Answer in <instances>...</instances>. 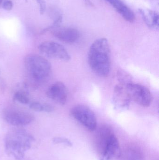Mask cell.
<instances>
[{
  "label": "cell",
  "mask_w": 159,
  "mask_h": 160,
  "mask_svg": "<svg viewBox=\"0 0 159 160\" xmlns=\"http://www.w3.org/2000/svg\"><path fill=\"white\" fill-rule=\"evenodd\" d=\"M88 59L91 68L95 74L101 77L108 76L111 67L110 48L106 38H99L91 44Z\"/></svg>",
  "instance_id": "cell-1"
},
{
  "label": "cell",
  "mask_w": 159,
  "mask_h": 160,
  "mask_svg": "<svg viewBox=\"0 0 159 160\" xmlns=\"http://www.w3.org/2000/svg\"><path fill=\"white\" fill-rule=\"evenodd\" d=\"M34 141L32 135L22 128L11 129L5 137V149L8 156L15 159H22Z\"/></svg>",
  "instance_id": "cell-2"
},
{
  "label": "cell",
  "mask_w": 159,
  "mask_h": 160,
  "mask_svg": "<svg viewBox=\"0 0 159 160\" xmlns=\"http://www.w3.org/2000/svg\"><path fill=\"white\" fill-rule=\"evenodd\" d=\"M96 145L100 154V160H112L119 156V142L109 126L103 125L98 130Z\"/></svg>",
  "instance_id": "cell-3"
},
{
  "label": "cell",
  "mask_w": 159,
  "mask_h": 160,
  "mask_svg": "<svg viewBox=\"0 0 159 160\" xmlns=\"http://www.w3.org/2000/svg\"><path fill=\"white\" fill-rule=\"evenodd\" d=\"M25 69L32 79L43 82L48 79L52 72L50 63L45 58L36 54H29L24 58Z\"/></svg>",
  "instance_id": "cell-4"
},
{
  "label": "cell",
  "mask_w": 159,
  "mask_h": 160,
  "mask_svg": "<svg viewBox=\"0 0 159 160\" xmlns=\"http://www.w3.org/2000/svg\"><path fill=\"white\" fill-rule=\"evenodd\" d=\"M2 117L6 122L15 127L29 125L33 122L34 117L30 112L16 106H7L2 112Z\"/></svg>",
  "instance_id": "cell-5"
},
{
  "label": "cell",
  "mask_w": 159,
  "mask_h": 160,
  "mask_svg": "<svg viewBox=\"0 0 159 160\" xmlns=\"http://www.w3.org/2000/svg\"><path fill=\"white\" fill-rule=\"evenodd\" d=\"M72 116L90 131H93L97 127V118L93 111L87 106L77 105L71 111Z\"/></svg>",
  "instance_id": "cell-6"
},
{
  "label": "cell",
  "mask_w": 159,
  "mask_h": 160,
  "mask_svg": "<svg viewBox=\"0 0 159 160\" xmlns=\"http://www.w3.org/2000/svg\"><path fill=\"white\" fill-rule=\"evenodd\" d=\"M127 90L131 100L133 101L140 106L147 107L151 104L152 94L146 87L131 82L127 84Z\"/></svg>",
  "instance_id": "cell-7"
},
{
  "label": "cell",
  "mask_w": 159,
  "mask_h": 160,
  "mask_svg": "<svg viewBox=\"0 0 159 160\" xmlns=\"http://www.w3.org/2000/svg\"><path fill=\"white\" fill-rule=\"evenodd\" d=\"M38 49L41 53L49 58L63 61H69L71 59V56L66 49L62 45L54 41L42 42Z\"/></svg>",
  "instance_id": "cell-8"
},
{
  "label": "cell",
  "mask_w": 159,
  "mask_h": 160,
  "mask_svg": "<svg viewBox=\"0 0 159 160\" xmlns=\"http://www.w3.org/2000/svg\"><path fill=\"white\" fill-rule=\"evenodd\" d=\"M128 84L119 82L114 89L113 102L115 106L119 109L125 110L129 106L131 100L127 90Z\"/></svg>",
  "instance_id": "cell-9"
},
{
  "label": "cell",
  "mask_w": 159,
  "mask_h": 160,
  "mask_svg": "<svg viewBox=\"0 0 159 160\" xmlns=\"http://www.w3.org/2000/svg\"><path fill=\"white\" fill-rule=\"evenodd\" d=\"M47 96L60 105H63L68 99V91L65 85L61 82L51 85L47 90Z\"/></svg>",
  "instance_id": "cell-10"
},
{
  "label": "cell",
  "mask_w": 159,
  "mask_h": 160,
  "mask_svg": "<svg viewBox=\"0 0 159 160\" xmlns=\"http://www.w3.org/2000/svg\"><path fill=\"white\" fill-rule=\"evenodd\" d=\"M52 34L56 38L67 44H72L80 38L78 30L73 28H57L52 30Z\"/></svg>",
  "instance_id": "cell-11"
},
{
  "label": "cell",
  "mask_w": 159,
  "mask_h": 160,
  "mask_svg": "<svg viewBox=\"0 0 159 160\" xmlns=\"http://www.w3.org/2000/svg\"><path fill=\"white\" fill-rule=\"evenodd\" d=\"M112 6L123 18L130 22L135 21V14L121 0H105Z\"/></svg>",
  "instance_id": "cell-12"
},
{
  "label": "cell",
  "mask_w": 159,
  "mask_h": 160,
  "mask_svg": "<svg viewBox=\"0 0 159 160\" xmlns=\"http://www.w3.org/2000/svg\"><path fill=\"white\" fill-rule=\"evenodd\" d=\"M118 158L119 160H144L142 150L138 147L132 145L120 150Z\"/></svg>",
  "instance_id": "cell-13"
},
{
  "label": "cell",
  "mask_w": 159,
  "mask_h": 160,
  "mask_svg": "<svg viewBox=\"0 0 159 160\" xmlns=\"http://www.w3.org/2000/svg\"><path fill=\"white\" fill-rule=\"evenodd\" d=\"M144 21L152 29H158L159 27L158 14L156 11L150 10L139 9Z\"/></svg>",
  "instance_id": "cell-14"
},
{
  "label": "cell",
  "mask_w": 159,
  "mask_h": 160,
  "mask_svg": "<svg viewBox=\"0 0 159 160\" xmlns=\"http://www.w3.org/2000/svg\"><path fill=\"white\" fill-rule=\"evenodd\" d=\"M15 100L22 104H27L30 102V99L28 94L23 91H17L15 93L14 96Z\"/></svg>",
  "instance_id": "cell-15"
},
{
  "label": "cell",
  "mask_w": 159,
  "mask_h": 160,
  "mask_svg": "<svg viewBox=\"0 0 159 160\" xmlns=\"http://www.w3.org/2000/svg\"><path fill=\"white\" fill-rule=\"evenodd\" d=\"M52 141H53V142L56 144H64L68 147H71L72 145L71 141L66 138H62V137H55V138H53Z\"/></svg>",
  "instance_id": "cell-16"
},
{
  "label": "cell",
  "mask_w": 159,
  "mask_h": 160,
  "mask_svg": "<svg viewBox=\"0 0 159 160\" xmlns=\"http://www.w3.org/2000/svg\"><path fill=\"white\" fill-rule=\"evenodd\" d=\"M30 108L35 112H44V104H42L38 102H34L30 104Z\"/></svg>",
  "instance_id": "cell-17"
},
{
  "label": "cell",
  "mask_w": 159,
  "mask_h": 160,
  "mask_svg": "<svg viewBox=\"0 0 159 160\" xmlns=\"http://www.w3.org/2000/svg\"><path fill=\"white\" fill-rule=\"evenodd\" d=\"M39 5V10L41 15H43L46 10V3L44 0H36Z\"/></svg>",
  "instance_id": "cell-18"
},
{
  "label": "cell",
  "mask_w": 159,
  "mask_h": 160,
  "mask_svg": "<svg viewBox=\"0 0 159 160\" xmlns=\"http://www.w3.org/2000/svg\"><path fill=\"white\" fill-rule=\"evenodd\" d=\"M2 7L4 9L9 11V10H11L13 8V2L10 0H6L2 3Z\"/></svg>",
  "instance_id": "cell-19"
},
{
  "label": "cell",
  "mask_w": 159,
  "mask_h": 160,
  "mask_svg": "<svg viewBox=\"0 0 159 160\" xmlns=\"http://www.w3.org/2000/svg\"><path fill=\"white\" fill-rule=\"evenodd\" d=\"M44 112H51L54 111V107L51 104L49 103H44Z\"/></svg>",
  "instance_id": "cell-20"
},
{
  "label": "cell",
  "mask_w": 159,
  "mask_h": 160,
  "mask_svg": "<svg viewBox=\"0 0 159 160\" xmlns=\"http://www.w3.org/2000/svg\"><path fill=\"white\" fill-rule=\"evenodd\" d=\"M84 1L88 5L92 6V3L91 2L90 0H84Z\"/></svg>",
  "instance_id": "cell-21"
},
{
  "label": "cell",
  "mask_w": 159,
  "mask_h": 160,
  "mask_svg": "<svg viewBox=\"0 0 159 160\" xmlns=\"http://www.w3.org/2000/svg\"><path fill=\"white\" fill-rule=\"evenodd\" d=\"M3 0H0V6L2 5V4Z\"/></svg>",
  "instance_id": "cell-22"
}]
</instances>
